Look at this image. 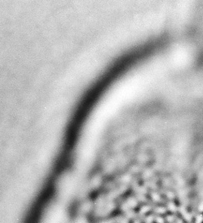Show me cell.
Masks as SVG:
<instances>
[{
    "label": "cell",
    "instance_id": "2",
    "mask_svg": "<svg viewBox=\"0 0 203 223\" xmlns=\"http://www.w3.org/2000/svg\"><path fill=\"white\" fill-rule=\"evenodd\" d=\"M198 210H199V211L201 212V213H202L203 212V203L200 204L199 207H198Z\"/></svg>",
    "mask_w": 203,
    "mask_h": 223
},
{
    "label": "cell",
    "instance_id": "1",
    "mask_svg": "<svg viewBox=\"0 0 203 223\" xmlns=\"http://www.w3.org/2000/svg\"><path fill=\"white\" fill-rule=\"evenodd\" d=\"M196 223H203V215L198 214L196 216Z\"/></svg>",
    "mask_w": 203,
    "mask_h": 223
}]
</instances>
